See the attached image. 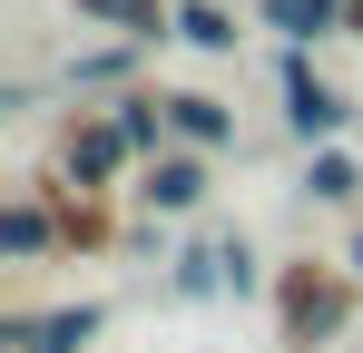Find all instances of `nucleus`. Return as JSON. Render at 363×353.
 Returning a JSON list of instances; mask_svg holds the SVG:
<instances>
[{
  "mask_svg": "<svg viewBox=\"0 0 363 353\" xmlns=\"http://www.w3.org/2000/svg\"><path fill=\"white\" fill-rule=\"evenodd\" d=\"M0 255H10V265H50V255H60V216H50L40 186H20V196L0 206Z\"/></svg>",
  "mask_w": 363,
  "mask_h": 353,
  "instance_id": "nucleus-8",
  "label": "nucleus"
},
{
  "mask_svg": "<svg viewBox=\"0 0 363 353\" xmlns=\"http://www.w3.org/2000/svg\"><path fill=\"white\" fill-rule=\"evenodd\" d=\"M304 206H363V157L334 138V147H304Z\"/></svg>",
  "mask_w": 363,
  "mask_h": 353,
  "instance_id": "nucleus-11",
  "label": "nucleus"
},
{
  "mask_svg": "<svg viewBox=\"0 0 363 353\" xmlns=\"http://www.w3.org/2000/svg\"><path fill=\"white\" fill-rule=\"evenodd\" d=\"M60 167L79 186H118V176H138V147L108 108H79V118H60Z\"/></svg>",
  "mask_w": 363,
  "mask_h": 353,
  "instance_id": "nucleus-3",
  "label": "nucleus"
},
{
  "mask_svg": "<svg viewBox=\"0 0 363 353\" xmlns=\"http://www.w3.org/2000/svg\"><path fill=\"white\" fill-rule=\"evenodd\" d=\"M344 10L354 0H265V30H285L295 50H314V40H344Z\"/></svg>",
  "mask_w": 363,
  "mask_h": 353,
  "instance_id": "nucleus-12",
  "label": "nucleus"
},
{
  "mask_svg": "<svg viewBox=\"0 0 363 353\" xmlns=\"http://www.w3.org/2000/svg\"><path fill=\"white\" fill-rule=\"evenodd\" d=\"M138 59H147V40H99V50H69V69H60V89L69 99H99V89H138Z\"/></svg>",
  "mask_w": 363,
  "mask_h": 353,
  "instance_id": "nucleus-7",
  "label": "nucleus"
},
{
  "mask_svg": "<svg viewBox=\"0 0 363 353\" xmlns=\"http://www.w3.org/2000/svg\"><path fill=\"white\" fill-rule=\"evenodd\" d=\"M79 30H128V40H177V0H69Z\"/></svg>",
  "mask_w": 363,
  "mask_h": 353,
  "instance_id": "nucleus-10",
  "label": "nucleus"
},
{
  "mask_svg": "<svg viewBox=\"0 0 363 353\" xmlns=\"http://www.w3.org/2000/svg\"><path fill=\"white\" fill-rule=\"evenodd\" d=\"M108 334V304H50V314H10V353H89Z\"/></svg>",
  "mask_w": 363,
  "mask_h": 353,
  "instance_id": "nucleus-5",
  "label": "nucleus"
},
{
  "mask_svg": "<svg viewBox=\"0 0 363 353\" xmlns=\"http://www.w3.org/2000/svg\"><path fill=\"white\" fill-rule=\"evenodd\" d=\"M30 186L50 196V216H60V245H89V255L108 245V206H99L108 186H79V176H69V167H50V176H30Z\"/></svg>",
  "mask_w": 363,
  "mask_h": 353,
  "instance_id": "nucleus-6",
  "label": "nucleus"
},
{
  "mask_svg": "<svg viewBox=\"0 0 363 353\" xmlns=\"http://www.w3.org/2000/svg\"><path fill=\"white\" fill-rule=\"evenodd\" d=\"M275 89H285V138H295V147H334V138L354 128V99H344V89H334L295 40L275 50Z\"/></svg>",
  "mask_w": 363,
  "mask_h": 353,
  "instance_id": "nucleus-2",
  "label": "nucleus"
},
{
  "mask_svg": "<svg viewBox=\"0 0 363 353\" xmlns=\"http://www.w3.org/2000/svg\"><path fill=\"white\" fill-rule=\"evenodd\" d=\"M354 294H363L354 265L285 255V265H275V285H265V304H275V344H285V353H324L344 324H354Z\"/></svg>",
  "mask_w": 363,
  "mask_h": 353,
  "instance_id": "nucleus-1",
  "label": "nucleus"
},
{
  "mask_svg": "<svg viewBox=\"0 0 363 353\" xmlns=\"http://www.w3.org/2000/svg\"><path fill=\"white\" fill-rule=\"evenodd\" d=\"M167 128H177V147H206V157L236 147V108L216 89H167Z\"/></svg>",
  "mask_w": 363,
  "mask_h": 353,
  "instance_id": "nucleus-9",
  "label": "nucleus"
},
{
  "mask_svg": "<svg viewBox=\"0 0 363 353\" xmlns=\"http://www.w3.org/2000/svg\"><path fill=\"white\" fill-rule=\"evenodd\" d=\"M344 265H354V275H363V226H354V245H344Z\"/></svg>",
  "mask_w": 363,
  "mask_h": 353,
  "instance_id": "nucleus-14",
  "label": "nucleus"
},
{
  "mask_svg": "<svg viewBox=\"0 0 363 353\" xmlns=\"http://www.w3.org/2000/svg\"><path fill=\"white\" fill-rule=\"evenodd\" d=\"M177 40L186 50H206V59H236V10H226V0H177Z\"/></svg>",
  "mask_w": 363,
  "mask_h": 353,
  "instance_id": "nucleus-13",
  "label": "nucleus"
},
{
  "mask_svg": "<svg viewBox=\"0 0 363 353\" xmlns=\"http://www.w3.org/2000/svg\"><path fill=\"white\" fill-rule=\"evenodd\" d=\"M206 176H216V157H206V147H157V157L138 167V186H128V196H138L147 216H196V206H206Z\"/></svg>",
  "mask_w": 363,
  "mask_h": 353,
  "instance_id": "nucleus-4",
  "label": "nucleus"
}]
</instances>
